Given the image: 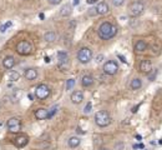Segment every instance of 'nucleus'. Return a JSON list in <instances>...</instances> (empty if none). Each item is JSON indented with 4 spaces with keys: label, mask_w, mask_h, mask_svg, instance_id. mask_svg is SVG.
<instances>
[{
    "label": "nucleus",
    "mask_w": 162,
    "mask_h": 150,
    "mask_svg": "<svg viewBox=\"0 0 162 150\" xmlns=\"http://www.w3.org/2000/svg\"><path fill=\"white\" fill-rule=\"evenodd\" d=\"M123 3H125V0H112V5L114 6H121L123 5Z\"/></svg>",
    "instance_id": "27"
},
{
    "label": "nucleus",
    "mask_w": 162,
    "mask_h": 150,
    "mask_svg": "<svg viewBox=\"0 0 162 150\" xmlns=\"http://www.w3.org/2000/svg\"><path fill=\"white\" fill-rule=\"evenodd\" d=\"M0 108H1V104H0Z\"/></svg>",
    "instance_id": "43"
},
{
    "label": "nucleus",
    "mask_w": 162,
    "mask_h": 150,
    "mask_svg": "<svg viewBox=\"0 0 162 150\" xmlns=\"http://www.w3.org/2000/svg\"><path fill=\"white\" fill-rule=\"evenodd\" d=\"M160 144H161V145H162V139H160Z\"/></svg>",
    "instance_id": "42"
},
{
    "label": "nucleus",
    "mask_w": 162,
    "mask_h": 150,
    "mask_svg": "<svg viewBox=\"0 0 162 150\" xmlns=\"http://www.w3.org/2000/svg\"><path fill=\"white\" fill-rule=\"evenodd\" d=\"M48 1H49L50 4H52V5H57V4L61 3V0H48Z\"/></svg>",
    "instance_id": "32"
},
{
    "label": "nucleus",
    "mask_w": 162,
    "mask_h": 150,
    "mask_svg": "<svg viewBox=\"0 0 162 150\" xmlns=\"http://www.w3.org/2000/svg\"><path fill=\"white\" fill-rule=\"evenodd\" d=\"M146 49H147V43H146V41H143V40L136 41V44H135V51H137V53H143Z\"/></svg>",
    "instance_id": "17"
},
{
    "label": "nucleus",
    "mask_w": 162,
    "mask_h": 150,
    "mask_svg": "<svg viewBox=\"0 0 162 150\" xmlns=\"http://www.w3.org/2000/svg\"><path fill=\"white\" fill-rule=\"evenodd\" d=\"M97 33H99V36L101 38L102 40H110L117 34V28H116L114 24L105 22L100 25Z\"/></svg>",
    "instance_id": "1"
},
{
    "label": "nucleus",
    "mask_w": 162,
    "mask_h": 150,
    "mask_svg": "<svg viewBox=\"0 0 162 150\" xmlns=\"http://www.w3.org/2000/svg\"><path fill=\"white\" fill-rule=\"evenodd\" d=\"M156 75H157V70H152V72H151V74L148 75V80H150V81H152L153 79L156 78Z\"/></svg>",
    "instance_id": "29"
},
{
    "label": "nucleus",
    "mask_w": 162,
    "mask_h": 150,
    "mask_svg": "<svg viewBox=\"0 0 162 150\" xmlns=\"http://www.w3.org/2000/svg\"><path fill=\"white\" fill-rule=\"evenodd\" d=\"M10 98L14 103H18L20 100V98H21V90L20 89H12L11 94H10Z\"/></svg>",
    "instance_id": "21"
},
{
    "label": "nucleus",
    "mask_w": 162,
    "mask_h": 150,
    "mask_svg": "<svg viewBox=\"0 0 162 150\" xmlns=\"http://www.w3.org/2000/svg\"><path fill=\"white\" fill-rule=\"evenodd\" d=\"M15 58L14 56H6L5 59L3 60V65H4V68H6V69H11V68H14V65H15Z\"/></svg>",
    "instance_id": "16"
},
{
    "label": "nucleus",
    "mask_w": 162,
    "mask_h": 150,
    "mask_svg": "<svg viewBox=\"0 0 162 150\" xmlns=\"http://www.w3.org/2000/svg\"><path fill=\"white\" fill-rule=\"evenodd\" d=\"M119 72V64L115 60H109L103 64V73L107 75H115Z\"/></svg>",
    "instance_id": "6"
},
{
    "label": "nucleus",
    "mask_w": 162,
    "mask_h": 150,
    "mask_svg": "<svg viewBox=\"0 0 162 150\" xmlns=\"http://www.w3.org/2000/svg\"><path fill=\"white\" fill-rule=\"evenodd\" d=\"M92 59V50L89 48H81L77 51V60L81 64H87Z\"/></svg>",
    "instance_id": "3"
},
{
    "label": "nucleus",
    "mask_w": 162,
    "mask_h": 150,
    "mask_svg": "<svg viewBox=\"0 0 162 150\" xmlns=\"http://www.w3.org/2000/svg\"><path fill=\"white\" fill-rule=\"evenodd\" d=\"M24 76L26 80H35L37 78V72L35 69H26L24 73Z\"/></svg>",
    "instance_id": "15"
},
{
    "label": "nucleus",
    "mask_w": 162,
    "mask_h": 150,
    "mask_svg": "<svg viewBox=\"0 0 162 150\" xmlns=\"http://www.w3.org/2000/svg\"><path fill=\"white\" fill-rule=\"evenodd\" d=\"M28 98H29V100H30V101H32V99H34V95L29 94V95H28Z\"/></svg>",
    "instance_id": "37"
},
{
    "label": "nucleus",
    "mask_w": 162,
    "mask_h": 150,
    "mask_svg": "<svg viewBox=\"0 0 162 150\" xmlns=\"http://www.w3.org/2000/svg\"><path fill=\"white\" fill-rule=\"evenodd\" d=\"M84 100V93L81 90H76L71 94V101L74 104H80Z\"/></svg>",
    "instance_id": "11"
},
{
    "label": "nucleus",
    "mask_w": 162,
    "mask_h": 150,
    "mask_svg": "<svg viewBox=\"0 0 162 150\" xmlns=\"http://www.w3.org/2000/svg\"><path fill=\"white\" fill-rule=\"evenodd\" d=\"M99 150H110V149H107V148H100Z\"/></svg>",
    "instance_id": "41"
},
{
    "label": "nucleus",
    "mask_w": 162,
    "mask_h": 150,
    "mask_svg": "<svg viewBox=\"0 0 162 150\" xmlns=\"http://www.w3.org/2000/svg\"><path fill=\"white\" fill-rule=\"evenodd\" d=\"M71 11H72L71 5H70V4H65V5L61 6L59 14H60V16H69L70 14H71Z\"/></svg>",
    "instance_id": "19"
},
{
    "label": "nucleus",
    "mask_w": 162,
    "mask_h": 150,
    "mask_svg": "<svg viewBox=\"0 0 162 150\" xmlns=\"http://www.w3.org/2000/svg\"><path fill=\"white\" fill-rule=\"evenodd\" d=\"M49 95H50V89H49V86H48L46 84H40L39 86L36 88V90H35V97L39 99V100L46 99Z\"/></svg>",
    "instance_id": "7"
},
{
    "label": "nucleus",
    "mask_w": 162,
    "mask_h": 150,
    "mask_svg": "<svg viewBox=\"0 0 162 150\" xmlns=\"http://www.w3.org/2000/svg\"><path fill=\"white\" fill-rule=\"evenodd\" d=\"M140 70L145 74H150L152 72V63L148 59H143L140 63Z\"/></svg>",
    "instance_id": "10"
},
{
    "label": "nucleus",
    "mask_w": 162,
    "mask_h": 150,
    "mask_svg": "<svg viewBox=\"0 0 162 150\" xmlns=\"http://www.w3.org/2000/svg\"><path fill=\"white\" fill-rule=\"evenodd\" d=\"M8 29H9V28L6 26V24H3L1 26H0V33H1V34H4V33H5V31L8 30Z\"/></svg>",
    "instance_id": "30"
},
{
    "label": "nucleus",
    "mask_w": 162,
    "mask_h": 150,
    "mask_svg": "<svg viewBox=\"0 0 162 150\" xmlns=\"http://www.w3.org/2000/svg\"><path fill=\"white\" fill-rule=\"evenodd\" d=\"M143 10H145L143 4L141 1H135V3H132L131 6H130V15L136 18V16H140L141 14H142Z\"/></svg>",
    "instance_id": "8"
},
{
    "label": "nucleus",
    "mask_w": 162,
    "mask_h": 150,
    "mask_svg": "<svg viewBox=\"0 0 162 150\" xmlns=\"http://www.w3.org/2000/svg\"><path fill=\"white\" fill-rule=\"evenodd\" d=\"M76 131H77V133H81V134H85V131H82L80 128H77V129H76Z\"/></svg>",
    "instance_id": "38"
},
{
    "label": "nucleus",
    "mask_w": 162,
    "mask_h": 150,
    "mask_svg": "<svg viewBox=\"0 0 162 150\" xmlns=\"http://www.w3.org/2000/svg\"><path fill=\"white\" fill-rule=\"evenodd\" d=\"M44 39H45V41H48V43H54V41L56 40V34L54 31H48V33H45Z\"/></svg>",
    "instance_id": "23"
},
{
    "label": "nucleus",
    "mask_w": 162,
    "mask_h": 150,
    "mask_svg": "<svg viewBox=\"0 0 162 150\" xmlns=\"http://www.w3.org/2000/svg\"><path fill=\"white\" fill-rule=\"evenodd\" d=\"M141 86H142V81H141V79H139V78L132 79L130 83V88L132 90H139Z\"/></svg>",
    "instance_id": "22"
},
{
    "label": "nucleus",
    "mask_w": 162,
    "mask_h": 150,
    "mask_svg": "<svg viewBox=\"0 0 162 150\" xmlns=\"http://www.w3.org/2000/svg\"><path fill=\"white\" fill-rule=\"evenodd\" d=\"M20 78V74L18 72H10L9 74V80L10 81H18Z\"/></svg>",
    "instance_id": "24"
},
{
    "label": "nucleus",
    "mask_w": 162,
    "mask_h": 150,
    "mask_svg": "<svg viewBox=\"0 0 162 150\" xmlns=\"http://www.w3.org/2000/svg\"><path fill=\"white\" fill-rule=\"evenodd\" d=\"M45 61H46V63H50V61H51V59H50L49 56H45Z\"/></svg>",
    "instance_id": "40"
},
{
    "label": "nucleus",
    "mask_w": 162,
    "mask_h": 150,
    "mask_svg": "<svg viewBox=\"0 0 162 150\" xmlns=\"http://www.w3.org/2000/svg\"><path fill=\"white\" fill-rule=\"evenodd\" d=\"M57 110H59V106H57V105H55V106L52 108V109H50V111H49V116H48V119H51L52 116H54V115H55L56 112H57Z\"/></svg>",
    "instance_id": "26"
},
{
    "label": "nucleus",
    "mask_w": 162,
    "mask_h": 150,
    "mask_svg": "<svg viewBox=\"0 0 162 150\" xmlns=\"http://www.w3.org/2000/svg\"><path fill=\"white\" fill-rule=\"evenodd\" d=\"M139 108H140V104H139V105H136V106L132 108V112H137V109H139Z\"/></svg>",
    "instance_id": "35"
},
{
    "label": "nucleus",
    "mask_w": 162,
    "mask_h": 150,
    "mask_svg": "<svg viewBox=\"0 0 162 150\" xmlns=\"http://www.w3.org/2000/svg\"><path fill=\"white\" fill-rule=\"evenodd\" d=\"M81 143V139L77 136H70L69 140H68V145L70 148H77Z\"/></svg>",
    "instance_id": "20"
},
{
    "label": "nucleus",
    "mask_w": 162,
    "mask_h": 150,
    "mask_svg": "<svg viewBox=\"0 0 162 150\" xmlns=\"http://www.w3.org/2000/svg\"><path fill=\"white\" fill-rule=\"evenodd\" d=\"M91 109H92V104H91V103H87L86 106L84 108V112H85V114H89V112L91 111Z\"/></svg>",
    "instance_id": "28"
},
{
    "label": "nucleus",
    "mask_w": 162,
    "mask_h": 150,
    "mask_svg": "<svg viewBox=\"0 0 162 150\" xmlns=\"http://www.w3.org/2000/svg\"><path fill=\"white\" fill-rule=\"evenodd\" d=\"M8 129H9L10 133H19L20 129H21V123H20V119L18 118H10L9 120H8Z\"/></svg>",
    "instance_id": "9"
},
{
    "label": "nucleus",
    "mask_w": 162,
    "mask_h": 150,
    "mask_svg": "<svg viewBox=\"0 0 162 150\" xmlns=\"http://www.w3.org/2000/svg\"><path fill=\"white\" fill-rule=\"evenodd\" d=\"M74 86H75V79H68V80H66V90L68 91L72 90Z\"/></svg>",
    "instance_id": "25"
},
{
    "label": "nucleus",
    "mask_w": 162,
    "mask_h": 150,
    "mask_svg": "<svg viewBox=\"0 0 162 150\" xmlns=\"http://www.w3.org/2000/svg\"><path fill=\"white\" fill-rule=\"evenodd\" d=\"M117 58H119V59L123 63V64H127V60H126V58H125V56H122L121 54H117Z\"/></svg>",
    "instance_id": "31"
},
{
    "label": "nucleus",
    "mask_w": 162,
    "mask_h": 150,
    "mask_svg": "<svg viewBox=\"0 0 162 150\" xmlns=\"http://www.w3.org/2000/svg\"><path fill=\"white\" fill-rule=\"evenodd\" d=\"M79 1H80V0H74V1H72V5H77Z\"/></svg>",
    "instance_id": "39"
},
{
    "label": "nucleus",
    "mask_w": 162,
    "mask_h": 150,
    "mask_svg": "<svg viewBox=\"0 0 162 150\" xmlns=\"http://www.w3.org/2000/svg\"><path fill=\"white\" fill-rule=\"evenodd\" d=\"M143 149V145L142 144H139V145H134V149Z\"/></svg>",
    "instance_id": "34"
},
{
    "label": "nucleus",
    "mask_w": 162,
    "mask_h": 150,
    "mask_svg": "<svg viewBox=\"0 0 162 150\" xmlns=\"http://www.w3.org/2000/svg\"><path fill=\"white\" fill-rule=\"evenodd\" d=\"M28 136L26 135H20V136H16L14 139V144L16 145L18 148H24L25 145L28 144Z\"/></svg>",
    "instance_id": "12"
},
{
    "label": "nucleus",
    "mask_w": 162,
    "mask_h": 150,
    "mask_svg": "<svg viewBox=\"0 0 162 150\" xmlns=\"http://www.w3.org/2000/svg\"><path fill=\"white\" fill-rule=\"evenodd\" d=\"M57 58H59V63H57V65H59L60 70H62V72H66V70L69 69V66H70L68 53L59 51V54H57Z\"/></svg>",
    "instance_id": "5"
},
{
    "label": "nucleus",
    "mask_w": 162,
    "mask_h": 150,
    "mask_svg": "<svg viewBox=\"0 0 162 150\" xmlns=\"http://www.w3.org/2000/svg\"><path fill=\"white\" fill-rule=\"evenodd\" d=\"M48 116H49V111L46 109H44V108H40V109L35 110V118L37 120H45L48 119Z\"/></svg>",
    "instance_id": "13"
},
{
    "label": "nucleus",
    "mask_w": 162,
    "mask_h": 150,
    "mask_svg": "<svg viewBox=\"0 0 162 150\" xmlns=\"http://www.w3.org/2000/svg\"><path fill=\"white\" fill-rule=\"evenodd\" d=\"M102 60H103V55H102V54H100V55L96 56V61L97 63H101Z\"/></svg>",
    "instance_id": "33"
},
{
    "label": "nucleus",
    "mask_w": 162,
    "mask_h": 150,
    "mask_svg": "<svg viewBox=\"0 0 162 150\" xmlns=\"http://www.w3.org/2000/svg\"><path fill=\"white\" fill-rule=\"evenodd\" d=\"M96 11H97L99 15H105L110 11V8H109V5H107V3H100L96 6Z\"/></svg>",
    "instance_id": "14"
},
{
    "label": "nucleus",
    "mask_w": 162,
    "mask_h": 150,
    "mask_svg": "<svg viewBox=\"0 0 162 150\" xmlns=\"http://www.w3.org/2000/svg\"><path fill=\"white\" fill-rule=\"evenodd\" d=\"M96 1H97V0H86V3L89 4V5H90V4H95Z\"/></svg>",
    "instance_id": "36"
},
{
    "label": "nucleus",
    "mask_w": 162,
    "mask_h": 150,
    "mask_svg": "<svg viewBox=\"0 0 162 150\" xmlns=\"http://www.w3.org/2000/svg\"><path fill=\"white\" fill-rule=\"evenodd\" d=\"M81 84L84 88H89L94 84V78L91 76V75H84V76L81 78Z\"/></svg>",
    "instance_id": "18"
},
{
    "label": "nucleus",
    "mask_w": 162,
    "mask_h": 150,
    "mask_svg": "<svg viewBox=\"0 0 162 150\" xmlns=\"http://www.w3.org/2000/svg\"><path fill=\"white\" fill-rule=\"evenodd\" d=\"M95 123L100 128H106L111 123V116L106 110H100L95 114Z\"/></svg>",
    "instance_id": "2"
},
{
    "label": "nucleus",
    "mask_w": 162,
    "mask_h": 150,
    "mask_svg": "<svg viewBox=\"0 0 162 150\" xmlns=\"http://www.w3.org/2000/svg\"><path fill=\"white\" fill-rule=\"evenodd\" d=\"M32 50H34L32 44L29 43L26 40L20 41V43H18V45H16V51H18L20 55H30L32 53Z\"/></svg>",
    "instance_id": "4"
}]
</instances>
